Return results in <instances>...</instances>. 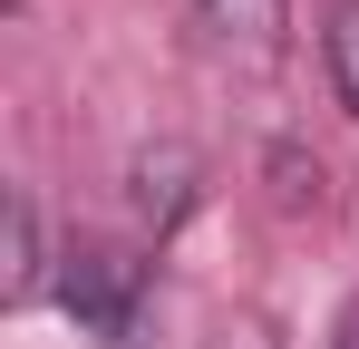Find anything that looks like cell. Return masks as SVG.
Returning <instances> with one entry per match:
<instances>
[{
	"instance_id": "cell-3",
	"label": "cell",
	"mask_w": 359,
	"mask_h": 349,
	"mask_svg": "<svg viewBox=\"0 0 359 349\" xmlns=\"http://www.w3.org/2000/svg\"><path fill=\"white\" fill-rule=\"evenodd\" d=\"M320 58H330V88H340V107L359 116V0L330 10V29H320Z\"/></svg>"
},
{
	"instance_id": "cell-1",
	"label": "cell",
	"mask_w": 359,
	"mask_h": 349,
	"mask_svg": "<svg viewBox=\"0 0 359 349\" xmlns=\"http://www.w3.org/2000/svg\"><path fill=\"white\" fill-rule=\"evenodd\" d=\"M59 301L78 310V330L97 349H136L146 330V262L117 242H68L59 252Z\"/></svg>"
},
{
	"instance_id": "cell-5",
	"label": "cell",
	"mask_w": 359,
	"mask_h": 349,
	"mask_svg": "<svg viewBox=\"0 0 359 349\" xmlns=\"http://www.w3.org/2000/svg\"><path fill=\"white\" fill-rule=\"evenodd\" d=\"M340 349H359V330H350V340H340Z\"/></svg>"
},
{
	"instance_id": "cell-4",
	"label": "cell",
	"mask_w": 359,
	"mask_h": 349,
	"mask_svg": "<svg viewBox=\"0 0 359 349\" xmlns=\"http://www.w3.org/2000/svg\"><path fill=\"white\" fill-rule=\"evenodd\" d=\"M39 214H29V194H10V301H29L39 291Z\"/></svg>"
},
{
	"instance_id": "cell-2",
	"label": "cell",
	"mask_w": 359,
	"mask_h": 349,
	"mask_svg": "<svg viewBox=\"0 0 359 349\" xmlns=\"http://www.w3.org/2000/svg\"><path fill=\"white\" fill-rule=\"evenodd\" d=\"M194 29L224 58H272L282 49V0H194Z\"/></svg>"
}]
</instances>
